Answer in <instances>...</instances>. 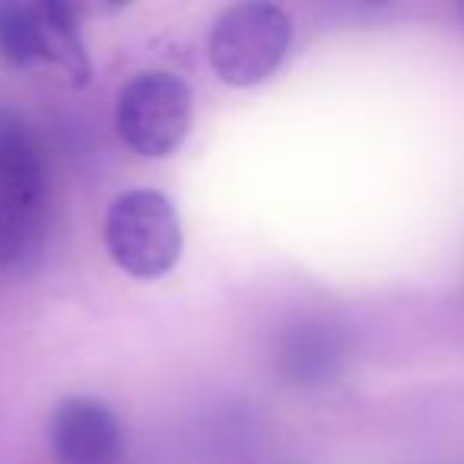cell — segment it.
<instances>
[{
    "label": "cell",
    "mask_w": 464,
    "mask_h": 464,
    "mask_svg": "<svg viewBox=\"0 0 464 464\" xmlns=\"http://www.w3.org/2000/svg\"><path fill=\"white\" fill-rule=\"evenodd\" d=\"M102 239L111 261L137 280H156L181 258V219L156 188H134L115 198L105 213Z\"/></svg>",
    "instance_id": "obj_3"
},
{
    "label": "cell",
    "mask_w": 464,
    "mask_h": 464,
    "mask_svg": "<svg viewBox=\"0 0 464 464\" xmlns=\"http://www.w3.org/2000/svg\"><path fill=\"white\" fill-rule=\"evenodd\" d=\"M35 20H39L42 61L58 64L77 86L90 83L92 64H90V54H86L83 33H80L77 14H73L71 4H61V0L35 4Z\"/></svg>",
    "instance_id": "obj_6"
},
{
    "label": "cell",
    "mask_w": 464,
    "mask_h": 464,
    "mask_svg": "<svg viewBox=\"0 0 464 464\" xmlns=\"http://www.w3.org/2000/svg\"><path fill=\"white\" fill-rule=\"evenodd\" d=\"M0 61H7L10 67H29L42 61L35 4L0 0Z\"/></svg>",
    "instance_id": "obj_7"
},
{
    "label": "cell",
    "mask_w": 464,
    "mask_h": 464,
    "mask_svg": "<svg viewBox=\"0 0 464 464\" xmlns=\"http://www.w3.org/2000/svg\"><path fill=\"white\" fill-rule=\"evenodd\" d=\"M461 16H464V4H461Z\"/></svg>",
    "instance_id": "obj_8"
},
{
    "label": "cell",
    "mask_w": 464,
    "mask_h": 464,
    "mask_svg": "<svg viewBox=\"0 0 464 464\" xmlns=\"http://www.w3.org/2000/svg\"><path fill=\"white\" fill-rule=\"evenodd\" d=\"M52 449L61 464H121L124 432L96 398H67L52 413Z\"/></svg>",
    "instance_id": "obj_5"
},
{
    "label": "cell",
    "mask_w": 464,
    "mask_h": 464,
    "mask_svg": "<svg viewBox=\"0 0 464 464\" xmlns=\"http://www.w3.org/2000/svg\"><path fill=\"white\" fill-rule=\"evenodd\" d=\"M293 45V20L277 4H236L217 16L207 54L226 86L252 90L280 71Z\"/></svg>",
    "instance_id": "obj_2"
},
{
    "label": "cell",
    "mask_w": 464,
    "mask_h": 464,
    "mask_svg": "<svg viewBox=\"0 0 464 464\" xmlns=\"http://www.w3.org/2000/svg\"><path fill=\"white\" fill-rule=\"evenodd\" d=\"M194 124V92L169 71L137 73L115 105V128L134 153L166 160L185 143Z\"/></svg>",
    "instance_id": "obj_4"
},
{
    "label": "cell",
    "mask_w": 464,
    "mask_h": 464,
    "mask_svg": "<svg viewBox=\"0 0 464 464\" xmlns=\"http://www.w3.org/2000/svg\"><path fill=\"white\" fill-rule=\"evenodd\" d=\"M48 210V162L23 118L0 111V274L39 255Z\"/></svg>",
    "instance_id": "obj_1"
}]
</instances>
